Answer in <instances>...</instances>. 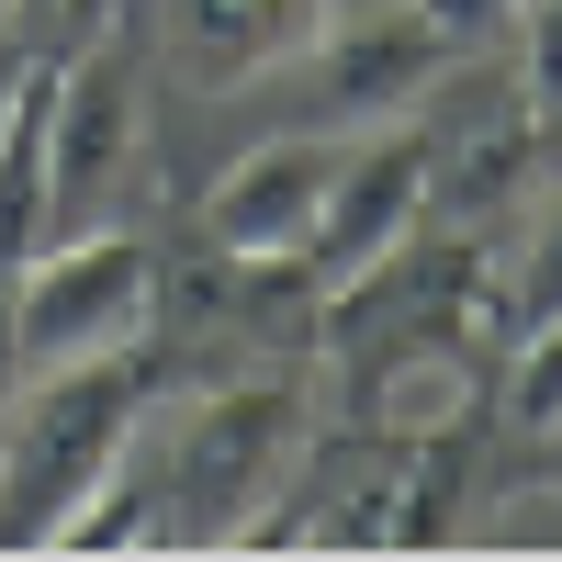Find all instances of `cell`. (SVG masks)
Returning <instances> with one entry per match:
<instances>
[{"mask_svg": "<svg viewBox=\"0 0 562 562\" xmlns=\"http://www.w3.org/2000/svg\"><path fill=\"white\" fill-rule=\"evenodd\" d=\"M158 383H169V349L135 338V349H90V360L34 371L0 405V551H57V529L124 473Z\"/></svg>", "mask_w": 562, "mask_h": 562, "instance_id": "cell-1", "label": "cell"}, {"mask_svg": "<svg viewBox=\"0 0 562 562\" xmlns=\"http://www.w3.org/2000/svg\"><path fill=\"white\" fill-rule=\"evenodd\" d=\"M315 439V405H304V371L293 360H248L192 405V428L169 450V484H158V551H237L248 518L281 495V473L304 461Z\"/></svg>", "mask_w": 562, "mask_h": 562, "instance_id": "cell-2", "label": "cell"}, {"mask_svg": "<svg viewBox=\"0 0 562 562\" xmlns=\"http://www.w3.org/2000/svg\"><path fill=\"white\" fill-rule=\"evenodd\" d=\"M12 338H23V371L158 338V248L135 225H90V237L68 225V237H45L23 259V281H12Z\"/></svg>", "mask_w": 562, "mask_h": 562, "instance_id": "cell-3", "label": "cell"}, {"mask_svg": "<svg viewBox=\"0 0 562 562\" xmlns=\"http://www.w3.org/2000/svg\"><path fill=\"white\" fill-rule=\"evenodd\" d=\"M461 57V45L416 12V0H394V12H360V23H315L293 57V124H338V135H360V124H405L416 102L439 90V68Z\"/></svg>", "mask_w": 562, "mask_h": 562, "instance_id": "cell-4", "label": "cell"}, {"mask_svg": "<svg viewBox=\"0 0 562 562\" xmlns=\"http://www.w3.org/2000/svg\"><path fill=\"white\" fill-rule=\"evenodd\" d=\"M338 169H349V135L338 124H293V135H259L203 192V248H237V259H304L326 203H338Z\"/></svg>", "mask_w": 562, "mask_h": 562, "instance_id": "cell-5", "label": "cell"}, {"mask_svg": "<svg viewBox=\"0 0 562 562\" xmlns=\"http://www.w3.org/2000/svg\"><path fill=\"white\" fill-rule=\"evenodd\" d=\"M428 225V135H416V113L405 124H360L349 135V169H338V203H326V225H315V270L326 281H349V270H371L394 237H416Z\"/></svg>", "mask_w": 562, "mask_h": 562, "instance_id": "cell-6", "label": "cell"}, {"mask_svg": "<svg viewBox=\"0 0 562 562\" xmlns=\"http://www.w3.org/2000/svg\"><path fill=\"white\" fill-rule=\"evenodd\" d=\"M135 158V57L124 45H90L57 57V124H45V180H57V237L79 214H102V192Z\"/></svg>", "mask_w": 562, "mask_h": 562, "instance_id": "cell-7", "label": "cell"}, {"mask_svg": "<svg viewBox=\"0 0 562 562\" xmlns=\"http://www.w3.org/2000/svg\"><path fill=\"white\" fill-rule=\"evenodd\" d=\"M326 23V0H169V68L192 90H248Z\"/></svg>", "mask_w": 562, "mask_h": 562, "instance_id": "cell-8", "label": "cell"}, {"mask_svg": "<svg viewBox=\"0 0 562 562\" xmlns=\"http://www.w3.org/2000/svg\"><path fill=\"white\" fill-rule=\"evenodd\" d=\"M551 315H562V192H540L518 259L495 270V349H506V338H529V326H551Z\"/></svg>", "mask_w": 562, "mask_h": 562, "instance_id": "cell-9", "label": "cell"}, {"mask_svg": "<svg viewBox=\"0 0 562 562\" xmlns=\"http://www.w3.org/2000/svg\"><path fill=\"white\" fill-rule=\"evenodd\" d=\"M495 428L506 439H551L562 428V315L529 326V338H506V371H495Z\"/></svg>", "mask_w": 562, "mask_h": 562, "instance_id": "cell-10", "label": "cell"}, {"mask_svg": "<svg viewBox=\"0 0 562 562\" xmlns=\"http://www.w3.org/2000/svg\"><path fill=\"white\" fill-rule=\"evenodd\" d=\"M518 79H529L540 124L562 135V0H529V23H518Z\"/></svg>", "mask_w": 562, "mask_h": 562, "instance_id": "cell-11", "label": "cell"}, {"mask_svg": "<svg viewBox=\"0 0 562 562\" xmlns=\"http://www.w3.org/2000/svg\"><path fill=\"white\" fill-rule=\"evenodd\" d=\"M416 12H428L461 57H484V45H506V34L529 23V0H416Z\"/></svg>", "mask_w": 562, "mask_h": 562, "instance_id": "cell-12", "label": "cell"}, {"mask_svg": "<svg viewBox=\"0 0 562 562\" xmlns=\"http://www.w3.org/2000/svg\"><path fill=\"white\" fill-rule=\"evenodd\" d=\"M529 461H540V473L562 484V428H551V439H529Z\"/></svg>", "mask_w": 562, "mask_h": 562, "instance_id": "cell-13", "label": "cell"}]
</instances>
